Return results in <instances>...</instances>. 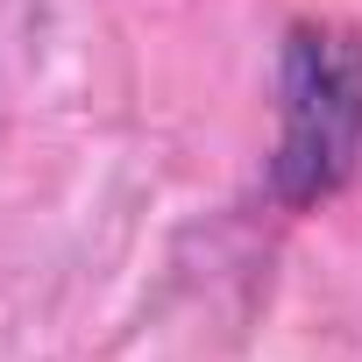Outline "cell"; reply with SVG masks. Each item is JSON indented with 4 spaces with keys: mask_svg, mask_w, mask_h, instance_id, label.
Here are the masks:
<instances>
[{
    "mask_svg": "<svg viewBox=\"0 0 362 362\" xmlns=\"http://www.w3.org/2000/svg\"><path fill=\"white\" fill-rule=\"evenodd\" d=\"M362 170V29L334 15H298L277 43V142L270 199L313 214L341 199Z\"/></svg>",
    "mask_w": 362,
    "mask_h": 362,
    "instance_id": "6da1fadb",
    "label": "cell"
}]
</instances>
